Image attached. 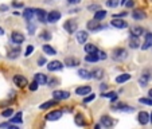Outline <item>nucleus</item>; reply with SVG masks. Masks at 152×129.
<instances>
[{"label": "nucleus", "mask_w": 152, "mask_h": 129, "mask_svg": "<svg viewBox=\"0 0 152 129\" xmlns=\"http://www.w3.org/2000/svg\"><path fill=\"white\" fill-rule=\"evenodd\" d=\"M63 28L66 30L69 34H74V32L77 31V28H78V23L75 22V20H73V19L66 20L65 24H63Z\"/></svg>", "instance_id": "obj_1"}, {"label": "nucleus", "mask_w": 152, "mask_h": 129, "mask_svg": "<svg viewBox=\"0 0 152 129\" xmlns=\"http://www.w3.org/2000/svg\"><path fill=\"white\" fill-rule=\"evenodd\" d=\"M53 97H54L57 101L67 100V98L70 97V93L69 92H65V90H55V92L53 93Z\"/></svg>", "instance_id": "obj_2"}, {"label": "nucleus", "mask_w": 152, "mask_h": 129, "mask_svg": "<svg viewBox=\"0 0 152 129\" xmlns=\"http://www.w3.org/2000/svg\"><path fill=\"white\" fill-rule=\"evenodd\" d=\"M126 50L125 49H116L115 51H113V58H115L116 60H123V59H125L126 58Z\"/></svg>", "instance_id": "obj_3"}, {"label": "nucleus", "mask_w": 152, "mask_h": 129, "mask_svg": "<svg viewBox=\"0 0 152 129\" xmlns=\"http://www.w3.org/2000/svg\"><path fill=\"white\" fill-rule=\"evenodd\" d=\"M47 12L45 11V9H40V8H37L35 9V16H37V19L39 20V22H42V23H46L47 22Z\"/></svg>", "instance_id": "obj_4"}, {"label": "nucleus", "mask_w": 152, "mask_h": 129, "mask_svg": "<svg viewBox=\"0 0 152 129\" xmlns=\"http://www.w3.org/2000/svg\"><path fill=\"white\" fill-rule=\"evenodd\" d=\"M11 40L16 44H22L24 42V35L22 32H18V31H14L11 34Z\"/></svg>", "instance_id": "obj_5"}, {"label": "nucleus", "mask_w": 152, "mask_h": 129, "mask_svg": "<svg viewBox=\"0 0 152 129\" xmlns=\"http://www.w3.org/2000/svg\"><path fill=\"white\" fill-rule=\"evenodd\" d=\"M112 23V26L113 27H116V28H126L128 27V23H126L125 20H123L121 17H113V20L110 22Z\"/></svg>", "instance_id": "obj_6"}, {"label": "nucleus", "mask_w": 152, "mask_h": 129, "mask_svg": "<svg viewBox=\"0 0 152 129\" xmlns=\"http://www.w3.org/2000/svg\"><path fill=\"white\" fill-rule=\"evenodd\" d=\"M62 67H63V65L59 60H53V62H50L49 65H47L49 71H59V70H62Z\"/></svg>", "instance_id": "obj_7"}, {"label": "nucleus", "mask_w": 152, "mask_h": 129, "mask_svg": "<svg viewBox=\"0 0 152 129\" xmlns=\"http://www.w3.org/2000/svg\"><path fill=\"white\" fill-rule=\"evenodd\" d=\"M75 38H77V42L80 43V44H85L86 40H88V38H89V34H88L86 31H77Z\"/></svg>", "instance_id": "obj_8"}, {"label": "nucleus", "mask_w": 152, "mask_h": 129, "mask_svg": "<svg viewBox=\"0 0 152 129\" xmlns=\"http://www.w3.org/2000/svg\"><path fill=\"white\" fill-rule=\"evenodd\" d=\"M14 82L18 87H24V86H27V83H28L26 79V77H23V75H15Z\"/></svg>", "instance_id": "obj_9"}, {"label": "nucleus", "mask_w": 152, "mask_h": 129, "mask_svg": "<svg viewBox=\"0 0 152 129\" xmlns=\"http://www.w3.org/2000/svg\"><path fill=\"white\" fill-rule=\"evenodd\" d=\"M61 19V12L59 11H51L47 15V23H55Z\"/></svg>", "instance_id": "obj_10"}, {"label": "nucleus", "mask_w": 152, "mask_h": 129, "mask_svg": "<svg viewBox=\"0 0 152 129\" xmlns=\"http://www.w3.org/2000/svg\"><path fill=\"white\" fill-rule=\"evenodd\" d=\"M61 117H62V110H54V112H50L49 114L46 116V120L55 121V120H59Z\"/></svg>", "instance_id": "obj_11"}, {"label": "nucleus", "mask_w": 152, "mask_h": 129, "mask_svg": "<svg viewBox=\"0 0 152 129\" xmlns=\"http://www.w3.org/2000/svg\"><path fill=\"white\" fill-rule=\"evenodd\" d=\"M137 120L141 125H147L149 122V114L147 112H140L137 116Z\"/></svg>", "instance_id": "obj_12"}, {"label": "nucleus", "mask_w": 152, "mask_h": 129, "mask_svg": "<svg viewBox=\"0 0 152 129\" xmlns=\"http://www.w3.org/2000/svg\"><path fill=\"white\" fill-rule=\"evenodd\" d=\"M86 27H88V30H89V31H96L97 28H100V20H97V19L89 20V22H88V24H86Z\"/></svg>", "instance_id": "obj_13"}, {"label": "nucleus", "mask_w": 152, "mask_h": 129, "mask_svg": "<svg viewBox=\"0 0 152 129\" xmlns=\"http://www.w3.org/2000/svg\"><path fill=\"white\" fill-rule=\"evenodd\" d=\"M129 32H131V35H132V36H137L139 38L144 32V28H143V27H140V26H133V27H131V28H129Z\"/></svg>", "instance_id": "obj_14"}, {"label": "nucleus", "mask_w": 152, "mask_h": 129, "mask_svg": "<svg viewBox=\"0 0 152 129\" xmlns=\"http://www.w3.org/2000/svg\"><path fill=\"white\" fill-rule=\"evenodd\" d=\"M90 92H92L90 86H80V87L75 89V93H77L78 95H88Z\"/></svg>", "instance_id": "obj_15"}, {"label": "nucleus", "mask_w": 152, "mask_h": 129, "mask_svg": "<svg viewBox=\"0 0 152 129\" xmlns=\"http://www.w3.org/2000/svg\"><path fill=\"white\" fill-rule=\"evenodd\" d=\"M151 44H152V32H148V34L145 35V40H144V43L141 44V49L148 50L149 47H151Z\"/></svg>", "instance_id": "obj_16"}, {"label": "nucleus", "mask_w": 152, "mask_h": 129, "mask_svg": "<svg viewBox=\"0 0 152 129\" xmlns=\"http://www.w3.org/2000/svg\"><path fill=\"white\" fill-rule=\"evenodd\" d=\"M65 65H66V66H69V67L78 66V65H80V59H78V58H73V57L66 58V59H65Z\"/></svg>", "instance_id": "obj_17"}, {"label": "nucleus", "mask_w": 152, "mask_h": 129, "mask_svg": "<svg viewBox=\"0 0 152 129\" xmlns=\"http://www.w3.org/2000/svg\"><path fill=\"white\" fill-rule=\"evenodd\" d=\"M35 16V9H32V8H26L23 11V17L26 20H32V17Z\"/></svg>", "instance_id": "obj_18"}, {"label": "nucleus", "mask_w": 152, "mask_h": 129, "mask_svg": "<svg viewBox=\"0 0 152 129\" xmlns=\"http://www.w3.org/2000/svg\"><path fill=\"white\" fill-rule=\"evenodd\" d=\"M35 81L39 85H45V83H47V75L43 73H38V74H35Z\"/></svg>", "instance_id": "obj_19"}, {"label": "nucleus", "mask_w": 152, "mask_h": 129, "mask_svg": "<svg viewBox=\"0 0 152 129\" xmlns=\"http://www.w3.org/2000/svg\"><path fill=\"white\" fill-rule=\"evenodd\" d=\"M55 105H57V100L54 98V100H51V101H46V102H43L42 105L39 106V108H40L42 110H45V109H50V108H54Z\"/></svg>", "instance_id": "obj_20"}, {"label": "nucleus", "mask_w": 152, "mask_h": 129, "mask_svg": "<svg viewBox=\"0 0 152 129\" xmlns=\"http://www.w3.org/2000/svg\"><path fill=\"white\" fill-rule=\"evenodd\" d=\"M101 124H102L105 128H109V126H112L113 125L112 117H109V116H102V117H101Z\"/></svg>", "instance_id": "obj_21"}, {"label": "nucleus", "mask_w": 152, "mask_h": 129, "mask_svg": "<svg viewBox=\"0 0 152 129\" xmlns=\"http://www.w3.org/2000/svg\"><path fill=\"white\" fill-rule=\"evenodd\" d=\"M83 50H85L86 54H92V52H97L98 51L97 46H94V44H90V43H86L85 46H83Z\"/></svg>", "instance_id": "obj_22"}, {"label": "nucleus", "mask_w": 152, "mask_h": 129, "mask_svg": "<svg viewBox=\"0 0 152 129\" xmlns=\"http://www.w3.org/2000/svg\"><path fill=\"white\" fill-rule=\"evenodd\" d=\"M78 75H80L82 79H90V78L93 77L92 75V73L90 71H88V70H85V69H81V70H78Z\"/></svg>", "instance_id": "obj_23"}, {"label": "nucleus", "mask_w": 152, "mask_h": 129, "mask_svg": "<svg viewBox=\"0 0 152 129\" xmlns=\"http://www.w3.org/2000/svg\"><path fill=\"white\" fill-rule=\"evenodd\" d=\"M129 79H131V75L126 74V73L120 74L118 77H116V82L117 83H124V82H126V81H129Z\"/></svg>", "instance_id": "obj_24"}, {"label": "nucleus", "mask_w": 152, "mask_h": 129, "mask_svg": "<svg viewBox=\"0 0 152 129\" xmlns=\"http://www.w3.org/2000/svg\"><path fill=\"white\" fill-rule=\"evenodd\" d=\"M133 19L135 20H143L144 17H145V14H144V11H140V9H135L132 14Z\"/></svg>", "instance_id": "obj_25"}, {"label": "nucleus", "mask_w": 152, "mask_h": 129, "mask_svg": "<svg viewBox=\"0 0 152 129\" xmlns=\"http://www.w3.org/2000/svg\"><path fill=\"white\" fill-rule=\"evenodd\" d=\"M92 75H93V78H96V79H102L104 78V70L102 69H94L92 71Z\"/></svg>", "instance_id": "obj_26"}, {"label": "nucleus", "mask_w": 152, "mask_h": 129, "mask_svg": "<svg viewBox=\"0 0 152 129\" xmlns=\"http://www.w3.org/2000/svg\"><path fill=\"white\" fill-rule=\"evenodd\" d=\"M42 49H43V51L46 52L47 55H55V54H57V51H55V49H54V47H51V46H50V44H43V47H42Z\"/></svg>", "instance_id": "obj_27"}, {"label": "nucleus", "mask_w": 152, "mask_h": 129, "mask_svg": "<svg viewBox=\"0 0 152 129\" xmlns=\"http://www.w3.org/2000/svg\"><path fill=\"white\" fill-rule=\"evenodd\" d=\"M100 59V58H98V54L97 52H92V54H88L85 57V60L86 62H97V60Z\"/></svg>", "instance_id": "obj_28"}, {"label": "nucleus", "mask_w": 152, "mask_h": 129, "mask_svg": "<svg viewBox=\"0 0 152 129\" xmlns=\"http://www.w3.org/2000/svg\"><path fill=\"white\" fill-rule=\"evenodd\" d=\"M148 79H149V75L147 74V73H144L143 75H141L140 78H139V83H140V86H147V83H148Z\"/></svg>", "instance_id": "obj_29"}, {"label": "nucleus", "mask_w": 152, "mask_h": 129, "mask_svg": "<svg viewBox=\"0 0 152 129\" xmlns=\"http://www.w3.org/2000/svg\"><path fill=\"white\" fill-rule=\"evenodd\" d=\"M105 16H106V11H104V9L98 8V11L94 12V19H97V20H102Z\"/></svg>", "instance_id": "obj_30"}, {"label": "nucleus", "mask_w": 152, "mask_h": 129, "mask_svg": "<svg viewBox=\"0 0 152 129\" xmlns=\"http://www.w3.org/2000/svg\"><path fill=\"white\" fill-rule=\"evenodd\" d=\"M101 97L109 98V100H112V101H116V100H117V94H116L115 92H109V93H102V94H101Z\"/></svg>", "instance_id": "obj_31"}, {"label": "nucleus", "mask_w": 152, "mask_h": 129, "mask_svg": "<svg viewBox=\"0 0 152 129\" xmlns=\"http://www.w3.org/2000/svg\"><path fill=\"white\" fill-rule=\"evenodd\" d=\"M22 117H23V114H22V112L16 113V114H15L14 117L11 118V122H14V124H20V122H22Z\"/></svg>", "instance_id": "obj_32"}, {"label": "nucleus", "mask_w": 152, "mask_h": 129, "mask_svg": "<svg viewBox=\"0 0 152 129\" xmlns=\"http://www.w3.org/2000/svg\"><path fill=\"white\" fill-rule=\"evenodd\" d=\"M75 124H77V125H80V126H83L85 125V120H83V116L81 114V113H78L77 116H75Z\"/></svg>", "instance_id": "obj_33"}, {"label": "nucleus", "mask_w": 152, "mask_h": 129, "mask_svg": "<svg viewBox=\"0 0 152 129\" xmlns=\"http://www.w3.org/2000/svg\"><path fill=\"white\" fill-rule=\"evenodd\" d=\"M129 46L132 47V49H137V47L140 46V43H139V40H137V36H132V39L129 40Z\"/></svg>", "instance_id": "obj_34"}, {"label": "nucleus", "mask_w": 152, "mask_h": 129, "mask_svg": "<svg viewBox=\"0 0 152 129\" xmlns=\"http://www.w3.org/2000/svg\"><path fill=\"white\" fill-rule=\"evenodd\" d=\"M20 54V50L19 49H15V50H11V51L8 52V58H12V59H14V58H16L18 55Z\"/></svg>", "instance_id": "obj_35"}, {"label": "nucleus", "mask_w": 152, "mask_h": 129, "mask_svg": "<svg viewBox=\"0 0 152 129\" xmlns=\"http://www.w3.org/2000/svg\"><path fill=\"white\" fill-rule=\"evenodd\" d=\"M12 114H14V110H12L11 108H8V109L3 110V113H1V116H3V117H11Z\"/></svg>", "instance_id": "obj_36"}, {"label": "nucleus", "mask_w": 152, "mask_h": 129, "mask_svg": "<svg viewBox=\"0 0 152 129\" xmlns=\"http://www.w3.org/2000/svg\"><path fill=\"white\" fill-rule=\"evenodd\" d=\"M118 3H120L118 0H108V1H106V6L108 7H117Z\"/></svg>", "instance_id": "obj_37"}, {"label": "nucleus", "mask_w": 152, "mask_h": 129, "mask_svg": "<svg viewBox=\"0 0 152 129\" xmlns=\"http://www.w3.org/2000/svg\"><path fill=\"white\" fill-rule=\"evenodd\" d=\"M140 103H145V105H151L152 106V98L149 97V98H140Z\"/></svg>", "instance_id": "obj_38"}, {"label": "nucleus", "mask_w": 152, "mask_h": 129, "mask_svg": "<svg viewBox=\"0 0 152 129\" xmlns=\"http://www.w3.org/2000/svg\"><path fill=\"white\" fill-rule=\"evenodd\" d=\"M38 85H39V83H38L37 81L34 79V82H31V83H30V86H28L30 90H31V92H35V90L38 89Z\"/></svg>", "instance_id": "obj_39"}, {"label": "nucleus", "mask_w": 152, "mask_h": 129, "mask_svg": "<svg viewBox=\"0 0 152 129\" xmlns=\"http://www.w3.org/2000/svg\"><path fill=\"white\" fill-rule=\"evenodd\" d=\"M94 97H96L94 94H90V93H89V94H88V97L83 98V102H90V101L94 100Z\"/></svg>", "instance_id": "obj_40"}, {"label": "nucleus", "mask_w": 152, "mask_h": 129, "mask_svg": "<svg viewBox=\"0 0 152 129\" xmlns=\"http://www.w3.org/2000/svg\"><path fill=\"white\" fill-rule=\"evenodd\" d=\"M32 51H34V46H28L26 49V54L24 55H26V57H30V55L32 54Z\"/></svg>", "instance_id": "obj_41"}, {"label": "nucleus", "mask_w": 152, "mask_h": 129, "mask_svg": "<svg viewBox=\"0 0 152 129\" xmlns=\"http://www.w3.org/2000/svg\"><path fill=\"white\" fill-rule=\"evenodd\" d=\"M40 38H42V39H46V40H49L50 38H51V35H50V32H49V31H45L42 35H40Z\"/></svg>", "instance_id": "obj_42"}, {"label": "nucleus", "mask_w": 152, "mask_h": 129, "mask_svg": "<svg viewBox=\"0 0 152 129\" xmlns=\"http://www.w3.org/2000/svg\"><path fill=\"white\" fill-rule=\"evenodd\" d=\"M97 54H98V58H100V59H106V54L104 51H100V50H98Z\"/></svg>", "instance_id": "obj_43"}, {"label": "nucleus", "mask_w": 152, "mask_h": 129, "mask_svg": "<svg viewBox=\"0 0 152 129\" xmlns=\"http://www.w3.org/2000/svg\"><path fill=\"white\" fill-rule=\"evenodd\" d=\"M45 63H46V58L40 57L39 59H38V65H39V66H43V65H45Z\"/></svg>", "instance_id": "obj_44"}, {"label": "nucleus", "mask_w": 152, "mask_h": 129, "mask_svg": "<svg viewBox=\"0 0 152 129\" xmlns=\"http://www.w3.org/2000/svg\"><path fill=\"white\" fill-rule=\"evenodd\" d=\"M125 15H126V12H121V14H116L115 17H123V16H125Z\"/></svg>", "instance_id": "obj_45"}, {"label": "nucleus", "mask_w": 152, "mask_h": 129, "mask_svg": "<svg viewBox=\"0 0 152 129\" xmlns=\"http://www.w3.org/2000/svg\"><path fill=\"white\" fill-rule=\"evenodd\" d=\"M67 1H69L70 4H78L81 1V0H67Z\"/></svg>", "instance_id": "obj_46"}, {"label": "nucleus", "mask_w": 152, "mask_h": 129, "mask_svg": "<svg viewBox=\"0 0 152 129\" xmlns=\"http://www.w3.org/2000/svg\"><path fill=\"white\" fill-rule=\"evenodd\" d=\"M34 30H35V27L30 24V26H28V31H30V34H34Z\"/></svg>", "instance_id": "obj_47"}, {"label": "nucleus", "mask_w": 152, "mask_h": 129, "mask_svg": "<svg viewBox=\"0 0 152 129\" xmlns=\"http://www.w3.org/2000/svg\"><path fill=\"white\" fill-rule=\"evenodd\" d=\"M55 83H59V81H58V79H53V81H50V85H51V86H54Z\"/></svg>", "instance_id": "obj_48"}, {"label": "nucleus", "mask_w": 152, "mask_h": 129, "mask_svg": "<svg viewBox=\"0 0 152 129\" xmlns=\"http://www.w3.org/2000/svg\"><path fill=\"white\" fill-rule=\"evenodd\" d=\"M126 7H133V1H132V0H131V1H126Z\"/></svg>", "instance_id": "obj_49"}, {"label": "nucleus", "mask_w": 152, "mask_h": 129, "mask_svg": "<svg viewBox=\"0 0 152 129\" xmlns=\"http://www.w3.org/2000/svg\"><path fill=\"white\" fill-rule=\"evenodd\" d=\"M14 6L15 7H23V3H16V1H14Z\"/></svg>", "instance_id": "obj_50"}, {"label": "nucleus", "mask_w": 152, "mask_h": 129, "mask_svg": "<svg viewBox=\"0 0 152 129\" xmlns=\"http://www.w3.org/2000/svg\"><path fill=\"white\" fill-rule=\"evenodd\" d=\"M7 8H8V7H7V6H1V7H0V9H1V11H6Z\"/></svg>", "instance_id": "obj_51"}, {"label": "nucleus", "mask_w": 152, "mask_h": 129, "mask_svg": "<svg viewBox=\"0 0 152 129\" xmlns=\"http://www.w3.org/2000/svg\"><path fill=\"white\" fill-rule=\"evenodd\" d=\"M101 89H102V90L106 89V85H105V83H104V85H101Z\"/></svg>", "instance_id": "obj_52"}, {"label": "nucleus", "mask_w": 152, "mask_h": 129, "mask_svg": "<svg viewBox=\"0 0 152 129\" xmlns=\"http://www.w3.org/2000/svg\"><path fill=\"white\" fill-rule=\"evenodd\" d=\"M3 34H4V30L1 28V27H0V35H3Z\"/></svg>", "instance_id": "obj_53"}, {"label": "nucleus", "mask_w": 152, "mask_h": 129, "mask_svg": "<svg viewBox=\"0 0 152 129\" xmlns=\"http://www.w3.org/2000/svg\"><path fill=\"white\" fill-rule=\"evenodd\" d=\"M148 95H149V97L152 98V89H151V90H149V92H148Z\"/></svg>", "instance_id": "obj_54"}, {"label": "nucleus", "mask_w": 152, "mask_h": 129, "mask_svg": "<svg viewBox=\"0 0 152 129\" xmlns=\"http://www.w3.org/2000/svg\"><path fill=\"white\" fill-rule=\"evenodd\" d=\"M149 121H151V122H152V113H151V117H149Z\"/></svg>", "instance_id": "obj_55"}]
</instances>
